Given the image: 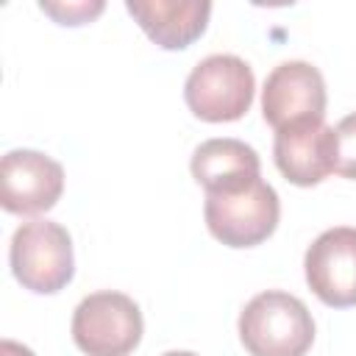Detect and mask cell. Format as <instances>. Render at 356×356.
Returning <instances> with one entry per match:
<instances>
[{
    "label": "cell",
    "mask_w": 356,
    "mask_h": 356,
    "mask_svg": "<svg viewBox=\"0 0 356 356\" xmlns=\"http://www.w3.org/2000/svg\"><path fill=\"white\" fill-rule=\"evenodd\" d=\"M239 339L250 356H306L314 342V320L300 298L267 289L245 303Z\"/></svg>",
    "instance_id": "6da1fadb"
},
{
    "label": "cell",
    "mask_w": 356,
    "mask_h": 356,
    "mask_svg": "<svg viewBox=\"0 0 356 356\" xmlns=\"http://www.w3.org/2000/svg\"><path fill=\"white\" fill-rule=\"evenodd\" d=\"M256 78L245 58L214 53L197 61L184 83V100L197 120L234 122L253 103Z\"/></svg>",
    "instance_id": "7a4b0ae2"
},
{
    "label": "cell",
    "mask_w": 356,
    "mask_h": 356,
    "mask_svg": "<svg viewBox=\"0 0 356 356\" xmlns=\"http://www.w3.org/2000/svg\"><path fill=\"white\" fill-rule=\"evenodd\" d=\"M8 261L14 278L25 289L36 295H53L72 281V239L67 228L53 220L22 222L11 236Z\"/></svg>",
    "instance_id": "3957f363"
},
{
    "label": "cell",
    "mask_w": 356,
    "mask_h": 356,
    "mask_svg": "<svg viewBox=\"0 0 356 356\" xmlns=\"http://www.w3.org/2000/svg\"><path fill=\"white\" fill-rule=\"evenodd\" d=\"M142 312L122 292H92L72 314V339L86 356H128L142 339Z\"/></svg>",
    "instance_id": "277c9868"
},
{
    "label": "cell",
    "mask_w": 356,
    "mask_h": 356,
    "mask_svg": "<svg viewBox=\"0 0 356 356\" xmlns=\"http://www.w3.org/2000/svg\"><path fill=\"white\" fill-rule=\"evenodd\" d=\"M206 225L214 239L228 248H253L273 236L281 203L270 184L256 181L253 186L231 195H206L203 206Z\"/></svg>",
    "instance_id": "5b68a950"
},
{
    "label": "cell",
    "mask_w": 356,
    "mask_h": 356,
    "mask_svg": "<svg viewBox=\"0 0 356 356\" xmlns=\"http://www.w3.org/2000/svg\"><path fill=\"white\" fill-rule=\"evenodd\" d=\"M325 81L309 61L278 64L261 89V114L275 131L325 117Z\"/></svg>",
    "instance_id": "8992f818"
},
{
    "label": "cell",
    "mask_w": 356,
    "mask_h": 356,
    "mask_svg": "<svg viewBox=\"0 0 356 356\" xmlns=\"http://www.w3.org/2000/svg\"><path fill=\"white\" fill-rule=\"evenodd\" d=\"M64 192V170L39 150H8L0 161V203L11 214L50 211Z\"/></svg>",
    "instance_id": "52a82bcc"
},
{
    "label": "cell",
    "mask_w": 356,
    "mask_h": 356,
    "mask_svg": "<svg viewBox=\"0 0 356 356\" xmlns=\"http://www.w3.org/2000/svg\"><path fill=\"white\" fill-rule=\"evenodd\" d=\"M309 289L331 309L356 306V228L323 231L303 259Z\"/></svg>",
    "instance_id": "ba28073f"
},
{
    "label": "cell",
    "mask_w": 356,
    "mask_h": 356,
    "mask_svg": "<svg viewBox=\"0 0 356 356\" xmlns=\"http://www.w3.org/2000/svg\"><path fill=\"white\" fill-rule=\"evenodd\" d=\"M275 167L295 186H314L337 172V134L323 120L275 131Z\"/></svg>",
    "instance_id": "9c48e42d"
},
{
    "label": "cell",
    "mask_w": 356,
    "mask_h": 356,
    "mask_svg": "<svg viewBox=\"0 0 356 356\" xmlns=\"http://www.w3.org/2000/svg\"><path fill=\"white\" fill-rule=\"evenodd\" d=\"M261 172L259 153L231 136L206 139L192 153V178L206 189V195H231L253 186Z\"/></svg>",
    "instance_id": "30bf717a"
},
{
    "label": "cell",
    "mask_w": 356,
    "mask_h": 356,
    "mask_svg": "<svg viewBox=\"0 0 356 356\" xmlns=\"http://www.w3.org/2000/svg\"><path fill=\"white\" fill-rule=\"evenodd\" d=\"M125 11L164 50H184L203 36L211 3L206 0H128Z\"/></svg>",
    "instance_id": "8fae6325"
},
{
    "label": "cell",
    "mask_w": 356,
    "mask_h": 356,
    "mask_svg": "<svg viewBox=\"0 0 356 356\" xmlns=\"http://www.w3.org/2000/svg\"><path fill=\"white\" fill-rule=\"evenodd\" d=\"M337 134V172L356 181V111L342 117L334 128Z\"/></svg>",
    "instance_id": "7c38bea8"
},
{
    "label": "cell",
    "mask_w": 356,
    "mask_h": 356,
    "mask_svg": "<svg viewBox=\"0 0 356 356\" xmlns=\"http://www.w3.org/2000/svg\"><path fill=\"white\" fill-rule=\"evenodd\" d=\"M39 8L44 14H50L58 25H83V22H92L103 8L106 3L100 0H92V3H39Z\"/></svg>",
    "instance_id": "4fadbf2b"
},
{
    "label": "cell",
    "mask_w": 356,
    "mask_h": 356,
    "mask_svg": "<svg viewBox=\"0 0 356 356\" xmlns=\"http://www.w3.org/2000/svg\"><path fill=\"white\" fill-rule=\"evenodd\" d=\"M0 356H33V350L25 348V345H19V342H14V339H3Z\"/></svg>",
    "instance_id": "5bb4252c"
},
{
    "label": "cell",
    "mask_w": 356,
    "mask_h": 356,
    "mask_svg": "<svg viewBox=\"0 0 356 356\" xmlns=\"http://www.w3.org/2000/svg\"><path fill=\"white\" fill-rule=\"evenodd\" d=\"M161 356H197V353H192V350H167Z\"/></svg>",
    "instance_id": "9a60e30c"
}]
</instances>
